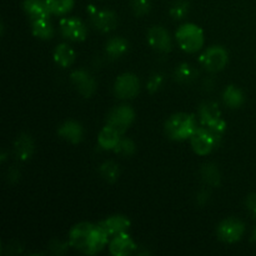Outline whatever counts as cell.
I'll use <instances>...</instances> for the list:
<instances>
[{"mask_svg": "<svg viewBox=\"0 0 256 256\" xmlns=\"http://www.w3.org/2000/svg\"><path fill=\"white\" fill-rule=\"evenodd\" d=\"M162 84H164V76H162V74H160V72H155V74H152V76L149 78V80H148V84H146L148 92H156L162 86Z\"/></svg>", "mask_w": 256, "mask_h": 256, "instance_id": "31", "label": "cell"}, {"mask_svg": "<svg viewBox=\"0 0 256 256\" xmlns=\"http://www.w3.org/2000/svg\"><path fill=\"white\" fill-rule=\"evenodd\" d=\"M198 129L195 116L186 112H176L165 122V132L172 140H186Z\"/></svg>", "mask_w": 256, "mask_h": 256, "instance_id": "2", "label": "cell"}, {"mask_svg": "<svg viewBox=\"0 0 256 256\" xmlns=\"http://www.w3.org/2000/svg\"><path fill=\"white\" fill-rule=\"evenodd\" d=\"M22 9L26 12L28 16L32 19V22L40 19H49L50 14H52L45 0H24Z\"/></svg>", "mask_w": 256, "mask_h": 256, "instance_id": "17", "label": "cell"}, {"mask_svg": "<svg viewBox=\"0 0 256 256\" xmlns=\"http://www.w3.org/2000/svg\"><path fill=\"white\" fill-rule=\"evenodd\" d=\"M99 225L109 235V238H112L115 235L120 234V232H126L130 228V220L124 215H112V216L99 222Z\"/></svg>", "mask_w": 256, "mask_h": 256, "instance_id": "16", "label": "cell"}, {"mask_svg": "<svg viewBox=\"0 0 256 256\" xmlns=\"http://www.w3.org/2000/svg\"><path fill=\"white\" fill-rule=\"evenodd\" d=\"M120 132H118L114 128L104 126L102 129V132H99V136H98V142H99V146L104 150H114L115 146L118 145V142H120Z\"/></svg>", "mask_w": 256, "mask_h": 256, "instance_id": "19", "label": "cell"}, {"mask_svg": "<svg viewBox=\"0 0 256 256\" xmlns=\"http://www.w3.org/2000/svg\"><path fill=\"white\" fill-rule=\"evenodd\" d=\"M128 49H129V44H128V42L124 38L120 36L112 38L106 42V46H105V52H106L108 56L112 58V59L122 58V55L126 54Z\"/></svg>", "mask_w": 256, "mask_h": 256, "instance_id": "22", "label": "cell"}, {"mask_svg": "<svg viewBox=\"0 0 256 256\" xmlns=\"http://www.w3.org/2000/svg\"><path fill=\"white\" fill-rule=\"evenodd\" d=\"M130 2L132 12L138 16L146 15L152 9V0H130Z\"/></svg>", "mask_w": 256, "mask_h": 256, "instance_id": "30", "label": "cell"}, {"mask_svg": "<svg viewBox=\"0 0 256 256\" xmlns=\"http://www.w3.org/2000/svg\"><path fill=\"white\" fill-rule=\"evenodd\" d=\"M222 135L216 134L206 126H198L190 138L192 148L198 155H208L220 145Z\"/></svg>", "mask_w": 256, "mask_h": 256, "instance_id": "4", "label": "cell"}, {"mask_svg": "<svg viewBox=\"0 0 256 256\" xmlns=\"http://www.w3.org/2000/svg\"><path fill=\"white\" fill-rule=\"evenodd\" d=\"M228 60H229L228 52L219 45H214L206 49L199 58L202 68L210 72H218L224 69L228 64Z\"/></svg>", "mask_w": 256, "mask_h": 256, "instance_id": "6", "label": "cell"}, {"mask_svg": "<svg viewBox=\"0 0 256 256\" xmlns=\"http://www.w3.org/2000/svg\"><path fill=\"white\" fill-rule=\"evenodd\" d=\"M202 179L210 186H219L222 182V175H220L219 169L215 164H205L200 169Z\"/></svg>", "mask_w": 256, "mask_h": 256, "instance_id": "24", "label": "cell"}, {"mask_svg": "<svg viewBox=\"0 0 256 256\" xmlns=\"http://www.w3.org/2000/svg\"><path fill=\"white\" fill-rule=\"evenodd\" d=\"M210 192L208 190H200L196 195V202L199 205H205L210 199Z\"/></svg>", "mask_w": 256, "mask_h": 256, "instance_id": "34", "label": "cell"}, {"mask_svg": "<svg viewBox=\"0 0 256 256\" xmlns=\"http://www.w3.org/2000/svg\"><path fill=\"white\" fill-rule=\"evenodd\" d=\"M189 8L190 4L188 0H176L172 2V8H170V15L172 16V19L182 20L188 15Z\"/></svg>", "mask_w": 256, "mask_h": 256, "instance_id": "28", "label": "cell"}, {"mask_svg": "<svg viewBox=\"0 0 256 256\" xmlns=\"http://www.w3.org/2000/svg\"><path fill=\"white\" fill-rule=\"evenodd\" d=\"M59 25L60 32L65 39L72 40V42H82L86 39V26L78 18H62Z\"/></svg>", "mask_w": 256, "mask_h": 256, "instance_id": "11", "label": "cell"}, {"mask_svg": "<svg viewBox=\"0 0 256 256\" xmlns=\"http://www.w3.org/2000/svg\"><path fill=\"white\" fill-rule=\"evenodd\" d=\"M72 85L76 88L78 92L84 98L92 96V94L96 90V82L94 78L86 72V70H75L70 75Z\"/></svg>", "mask_w": 256, "mask_h": 256, "instance_id": "12", "label": "cell"}, {"mask_svg": "<svg viewBox=\"0 0 256 256\" xmlns=\"http://www.w3.org/2000/svg\"><path fill=\"white\" fill-rule=\"evenodd\" d=\"M35 152V142L29 134H20L14 142L15 156L19 160L26 162Z\"/></svg>", "mask_w": 256, "mask_h": 256, "instance_id": "18", "label": "cell"}, {"mask_svg": "<svg viewBox=\"0 0 256 256\" xmlns=\"http://www.w3.org/2000/svg\"><path fill=\"white\" fill-rule=\"evenodd\" d=\"M252 240L254 242H256V229L254 230V232H252Z\"/></svg>", "mask_w": 256, "mask_h": 256, "instance_id": "35", "label": "cell"}, {"mask_svg": "<svg viewBox=\"0 0 256 256\" xmlns=\"http://www.w3.org/2000/svg\"><path fill=\"white\" fill-rule=\"evenodd\" d=\"M109 235L99 224L79 222L74 225L69 232V244L78 252L86 255H95L102 252L108 244Z\"/></svg>", "mask_w": 256, "mask_h": 256, "instance_id": "1", "label": "cell"}, {"mask_svg": "<svg viewBox=\"0 0 256 256\" xmlns=\"http://www.w3.org/2000/svg\"><path fill=\"white\" fill-rule=\"evenodd\" d=\"M135 119V112L129 105H120V106L114 108L110 112L109 116L106 119V125L114 128L118 132L124 134L128 128L132 124Z\"/></svg>", "mask_w": 256, "mask_h": 256, "instance_id": "9", "label": "cell"}, {"mask_svg": "<svg viewBox=\"0 0 256 256\" xmlns=\"http://www.w3.org/2000/svg\"><path fill=\"white\" fill-rule=\"evenodd\" d=\"M148 42L152 49L160 52H169L172 50V38L169 32L162 26H152L148 32Z\"/></svg>", "mask_w": 256, "mask_h": 256, "instance_id": "13", "label": "cell"}, {"mask_svg": "<svg viewBox=\"0 0 256 256\" xmlns=\"http://www.w3.org/2000/svg\"><path fill=\"white\" fill-rule=\"evenodd\" d=\"M75 58H76V54L70 45L60 44L55 48L54 60L62 68L70 66L75 62Z\"/></svg>", "mask_w": 256, "mask_h": 256, "instance_id": "21", "label": "cell"}, {"mask_svg": "<svg viewBox=\"0 0 256 256\" xmlns=\"http://www.w3.org/2000/svg\"><path fill=\"white\" fill-rule=\"evenodd\" d=\"M99 172L102 179L106 180L108 182H115L120 175V169L116 162L109 160V162H105L100 165Z\"/></svg>", "mask_w": 256, "mask_h": 256, "instance_id": "26", "label": "cell"}, {"mask_svg": "<svg viewBox=\"0 0 256 256\" xmlns=\"http://www.w3.org/2000/svg\"><path fill=\"white\" fill-rule=\"evenodd\" d=\"M136 248L138 246L134 240L125 232L112 236L109 245V252L114 256H128L132 254L136 250Z\"/></svg>", "mask_w": 256, "mask_h": 256, "instance_id": "14", "label": "cell"}, {"mask_svg": "<svg viewBox=\"0 0 256 256\" xmlns=\"http://www.w3.org/2000/svg\"><path fill=\"white\" fill-rule=\"evenodd\" d=\"M58 134L62 139L66 140L72 144H78L84 138V128L80 122H75V120H66L60 125Z\"/></svg>", "mask_w": 256, "mask_h": 256, "instance_id": "15", "label": "cell"}, {"mask_svg": "<svg viewBox=\"0 0 256 256\" xmlns=\"http://www.w3.org/2000/svg\"><path fill=\"white\" fill-rule=\"evenodd\" d=\"M200 122L216 134L222 135L226 130V122L222 118L219 105L214 102H205L199 108Z\"/></svg>", "mask_w": 256, "mask_h": 256, "instance_id": "5", "label": "cell"}, {"mask_svg": "<svg viewBox=\"0 0 256 256\" xmlns=\"http://www.w3.org/2000/svg\"><path fill=\"white\" fill-rule=\"evenodd\" d=\"M222 102L230 109H238L244 104L245 95L239 88L235 85H229L222 92Z\"/></svg>", "mask_w": 256, "mask_h": 256, "instance_id": "20", "label": "cell"}, {"mask_svg": "<svg viewBox=\"0 0 256 256\" xmlns=\"http://www.w3.org/2000/svg\"><path fill=\"white\" fill-rule=\"evenodd\" d=\"M140 92V82L132 72H125L120 75L114 84L115 96L122 100L134 99Z\"/></svg>", "mask_w": 256, "mask_h": 256, "instance_id": "7", "label": "cell"}, {"mask_svg": "<svg viewBox=\"0 0 256 256\" xmlns=\"http://www.w3.org/2000/svg\"><path fill=\"white\" fill-rule=\"evenodd\" d=\"M5 160H6V152H2V162H5Z\"/></svg>", "mask_w": 256, "mask_h": 256, "instance_id": "36", "label": "cell"}, {"mask_svg": "<svg viewBox=\"0 0 256 256\" xmlns=\"http://www.w3.org/2000/svg\"><path fill=\"white\" fill-rule=\"evenodd\" d=\"M218 236L222 242L232 244V242H239L245 232V224L239 219L229 218L225 219L218 225Z\"/></svg>", "mask_w": 256, "mask_h": 256, "instance_id": "8", "label": "cell"}, {"mask_svg": "<svg viewBox=\"0 0 256 256\" xmlns=\"http://www.w3.org/2000/svg\"><path fill=\"white\" fill-rule=\"evenodd\" d=\"M32 32L39 39L49 40L54 35V28L49 22V19L34 20L32 24Z\"/></svg>", "mask_w": 256, "mask_h": 256, "instance_id": "23", "label": "cell"}, {"mask_svg": "<svg viewBox=\"0 0 256 256\" xmlns=\"http://www.w3.org/2000/svg\"><path fill=\"white\" fill-rule=\"evenodd\" d=\"M135 150H136L135 142L132 139L124 138V139H120V142L115 146L114 152L122 156H132V155H134Z\"/></svg>", "mask_w": 256, "mask_h": 256, "instance_id": "29", "label": "cell"}, {"mask_svg": "<svg viewBox=\"0 0 256 256\" xmlns=\"http://www.w3.org/2000/svg\"><path fill=\"white\" fill-rule=\"evenodd\" d=\"M198 76V72L195 68H192L190 64H180L179 66L175 69L174 78L178 82H182V84H186V82H192L195 78Z\"/></svg>", "mask_w": 256, "mask_h": 256, "instance_id": "25", "label": "cell"}, {"mask_svg": "<svg viewBox=\"0 0 256 256\" xmlns=\"http://www.w3.org/2000/svg\"><path fill=\"white\" fill-rule=\"evenodd\" d=\"M245 205H246L248 210L252 212V214L254 215V218H256V192L255 194H250L249 196L246 198Z\"/></svg>", "mask_w": 256, "mask_h": 256, "instance_id": "32", "label": "cell"}, {"mask_svg": "<svg viewBox=\"0 0 256 256\" xmlns=\"http://www.w3.org/2000/svg\"><path fill=\"white\" fill-rule=\"evenodd\" d=\"M176 42L184 52H196L204 45V32L198 25L184 24L176 30Z\"/></svg>", "mask_w": 256, "mask_h": 256, "instance_id": "3", "label": "cell"}, {"mask_svg": "<svg viewBox=\"0 0 256 256\" xmlns=\"http://www.w3.org/2000/svg\"><path fill=\"white\" fill-rule=\"evenodd\" d=\"M88 12L92 18V22L95 29L102 32H109L116 28L118 18L116 14L108 9H96L94 5L88 6Z\"/></svg>", "mask_w": 256, "mask_h": 256, "instance_id": "10", "label": "cell"}, {"mask_svg": "<svg viewBox=\"0 0 256 256\" xmlns=\"http://www.w3.org/2000/svg\"><path fill=\"white\" fill-rule=\"evenodd\" d=\"M54 15H65L72 9L75 0H45Z\"/></svg>", "mask_w": 256, "mask_h": 256, "instance_id": "27", "label": "cell"}, {"mask_svg": "<svg viewBox=\"0 0 256 256\" xmlns=\"http://www.w3.org/2000/svg\"><path fill=\"white\" fill-rule=\"evenodd\" d=\"M20 179V172L18 168H10L9 172H8V180L12 184H15L16 182H19Z\"/></svg>", "mask_w": 256, "mask_h": 256, "instance_id": "33", "label": "cell"}]
</instances>
